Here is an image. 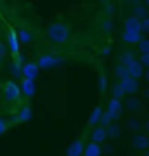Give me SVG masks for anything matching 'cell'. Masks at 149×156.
Listing matches in <instances>:
<instances>
[{
	"label": "cell",
	"mask_w": 149,
	"mask_h": 156,
	"mask_svg": "<svg viewBox=\"0 0 149 156\" xmlns=\"http://www.w3.org/2000/svg\"><path fill=\"white\" fill-rule=\"evenodd\" d=\"M106 132H108V137L109 139H116L120 135V127L116 123H111L109 127H106Z\"/></svg>",
	"instance_id": "obj_22"
},
{
	"label": "cell",
	"mask_w": 149,
	"mask_h": 156,
	"mask_svg": "<svg viewBox=\"0 0 149 156\" xmlns=\"http://www.w3.org/2000/svg\"><path fill=\"white\" fill-rule=\"evenodd\" d=\"M146 156H149V151H147V153H146Z\"/></svg>",
	"instance_id": "obj_41"
},
{
	"label": "cell",
	"mask_w": 149,
	"mask_h": 156,
	"mask_svg": "<svg viewBox=\"0 0 149 156\" xmlns=\"http://www.w3.org/2000/svg\"><path fill=\"white\" fill-rule=\"evenodd\" d=\"M106 139H108L106 128L102 127V125H95V127L92 128V132H90V140L95 142V144H102Z\"/></svg>",
	"instance_id": "obj_9"
},
{
	"label": "cell",
	"mask_w": 149,
	"mask_h": 156,
	"mask_svg": "<svg viewBox=\"0 0 149 156\" xmlns=\"http://www.w3.org/2000/svg\"><path fill=\"white\" fill-rule=\"evenodd\" d=\"M102 154V149H101V144H95L90 140V144L85 146L83 149V156H101Z\"/></svg>",
	"instance_id": "obj_16"
},
{
	"label": "cell",
	"mask_w": 149,
	"mask_h": 156,
	"mask_svg": "<svg viewBox=\"0 0 149 156\" xmlns=\"http://www.w3.org/2000/svg\"><path fill=\"white\" fill-rule=\"evenodd\" d=\"M140 26H142V33H149V16L140 19Z\"/></svg>",
	"instance_id": "obj_30"
},
{
	"label": "cell",
	"mask_w": 149,
	"mask_h": 156,
	"mask_svg": "<svg viewBox=\"0 0 149 156\" xmlns=\"http://www.w3.org/2000/svg\"><path fill=\"white\" fill-rule=\"evenodd\" d=\"M132 16H133V17H137V19H144V17H147V7L142 5V4H137V5H133Z\"/></svg>",
	"instance_id": "obj_20"
},
{
	"label": "cell",
	"mask_w": 149,
	"mask_h": 156,
	"mask_svg": "<svg viewBox=\"0 0 149 156\" xmlns=\"http://www.w3.org/2000/svg\"><path fill=\"white\" fill-rule=\"evenodd\" d=\"M111 92H113V97L115 99H123V95H125V92H123V89L120 87V83H116L113 89H111Z\"/></svg>",
	"instance_id": "obj_26"
},
{
	"label": "cell",
	"mask_w": 149,
	"mask_h": 156,
	"mask_svg": "<svg viewBox=\"0 0 149 156\" xmlns=\"http://www.w3.org/2000/svg\"><path fill=\"white\" fill-rule=\"evenodd\" d=\"M83 149H85V137H78L68 146L66 156H83Z\"/></svg>",
	"instance_id": "obj_6"
},
{
	"label": "cell",
	"mask_w": 149,
	"mask_h": 156,
	"mask_svg": "<svg viewBox=\"0 0 149 156\" xmlns=\"http://www.w3.org/2000/svg\"><path fill=\"white\" fill-rule=\"evenodd\" d=\"M133 147L137 151H146L149 147V137L146 134H139L133 139Z\"/></svg>",
	"instance_id": "obj_14"
},
{
	"label": "cell",
	"mask_w": 149,
	"mask_h": 156,
	"mask_svg": "<svg viewBox=\"0 0 149 156\" xmlns=\"http://www.w3.org/2000/svg\"><path fill=\"white\" fill-rule=\"evenodd\" d=\"M104 12H106V14H109V17H111V14H113V5H111V4H106V5H104Z\"/></svg>",
	"instance_id": "obj_34"
},
{
	"label": "cell",
	"mask_w": 149,
	"mask_h": 156,
	"mask_svg": "<svg viewBox=\"0 0 149 156\" xmlns=\"http://www.w3.org/2000/svg\"><path fill=\"white\" fill-rule=\"evenodd\" d=\"M47 38L55 45H64L71 40V28L62 21L50 23L47 26Z\"/></svg>",
	"instance_id": "obj_1"
},
{
	"label": "cell",
	"mask_w": 149,
	"mask_h": 156,
	"mask_svg": "<svg viewBox=\"0 0 149 156\" xmlns=\"http://www.w3.org/2000/svg\"><path fill=\"white\" fill-rule=\"evenodd\" d=\"M115 75L120 78V80H122V78H125V76H128L127 66H123V64H118V66L115 68Z\"/></svg>",
	"instance_id": "obj_24"
},
{
	"label": "cell",
	"mask_w": 149,
	"mask_h": 156,
	"mask_svg": "<svg viewBox=\"0 0 149 156\" xmlns=\"http://www.w3.org/2000/svg\"><path fill=\"white\" fill-rule=\"evenodd\" d=\"M127 71H128V76H132V78H140L144 75V66L140 64V61H132L130 64L127 66Z\"/></svg>",
	"instance_id": "obj_11"
},
{
	"label": "cell",
	"mask_w": 149,
	"mask_h": 156,
	"mask_svg": "<svg viewBox=\"0 0 149 156\" xmlns=\"http://www.w3.org/2000/svg\"><path fill=\"white\" fill-rule=\"evenodd\" d=\"M17 38H19V44H30L31 42V31L28 28H19L17 30Z\"/></svg>",
	"instance_id": "obj_21"
},
{
	"label": "cell",
	"mask_w": 149,
	"mask_h": 156,
	"mask_svg": "<svg viewBox=\"0 0 149 156\" xmlns=\"http://www.w3.org/2000/svg\"><path fill=\"white\" fill-rule=\"evenodd\" d=\"M30 118H31V108L30 106H23L21 111L17 113L16 120H14L12 123H24V122H28Z\"/></svg>",
	"instance_id": "obj_17"
},
{
	"label": "cell",
	"mask_w": 149,
	"mask_h": 156,
	"mask_svg": "<svg viewBox=\"0 0 149 156\" xmlns=\"http://www.w3.org/2000/svg\"><path fill=\"white\" fill-rule=\"evenodd\" d=\"M9 125H11V123L7 122V120H0V135H2L7 128H9Z\"/></svg>",
	"instance_id": "obj_32"
},
{
	"label": "cell",
	"mask_w": 149,
	"mask_h": 156,
	"mask_svg": "<svg viewBox=\"0 0 149 156\" xmlns=\"http://www.w3.org/2000/svg\"><path fill=\"white\" fill-rule=\"evenodd\" d=\"M113 122H115V120H113V116H111V115H109L108 111H104V113H102V116H101V122H99V123L106 128V127H109V125H111Z\"/></svg>",
	"instance_id": "obj_23"
},
{
	"label": "cell",
	"mask_w": 149,
	"mask_h": 156,
	"mask_svg": "<svg viewBox=\"0 0 149 156\" xmlns=\"http://www.w3.org/2000/svg\"><path fill=\"white\" fill-rule=\"evenodd\" d=\"M123 26H125V31H142V26H140V19L137 17H127L125 23H123Z\"/></svg>",
	"instance_id": "obj_13"
},
{
	"label": "cell",
	"mask_w": 149,
	"mask_h": 156,
	"mask_svg": "<svg viewBox=\"0 0 149 156\" xmlns=\"http://www.w3.org/2000/svg\"><path fill=\"white\" fill-rule=\"evenodd\" d=\"M142 38H144L142 31H123L122 35V40L128 45H137Z\"/></svg>",
	"instance_id": "obj_10"
},
{
	"label": "cell",
	"mask_w": 149,
	"mask_h": 156,
	"mask_svg": "<svg viewBox=\"0 0 149 156\" xmlns=\"http://www.w3.org/2000/svg\"><path fill=\"white\" fill-rule=\"evenodd\" d=\"M2 94L7 102H19L21 101V87L14 80H9L2 85Z\"/></svg>",
	"instance_id": "obj_2"
},
{
	"label": "cell",
	"mask_w": 149,
	"mask_h": 156,
	"mask_svg": "<svg viewBox=\"0 0 149 156\" xmlns=\"http://www.w3.org/2000/svg\"><path fill=\"white\" fill-rule=\"evenodd\" d=\"M106 111L113 116V120H118V118H120V115H122V111H123V102L120 99L111 97V99L108 101V109H106Z\"/></svg>",
	"instance_id": "obj_7"
},
{
	"label": "cell",
	"mask_w": 149,
	"mask_h": 156,
	"mask_svg": "<svg viewBox=\"0 0 149 156\" xmlns=\"http://www.w3.org/2000/svg\"><path fill=\"white\" fill-rule=\"evenodd\" d=\"M144 128H146V132H147V134H149V120H147V122H146V123H144Z\"/></svg>",
	"instance_id": "obj_36"
},
{
	"label": "cell",
	"mask_w": 149,
	"mask_h": 156,
	"mask_svg": "<svg viewBox=\"0 0 149 156\" xmlns=\"http://www.w3.org/2000/svg\"><path fill=\"white\" fill-rule=\"evenodd\" d=\"M120 87L123 89V92H125V95L127 94H137L139 89H140V85H139V80L137 78H132V76H125L120 80Z\"/></svg>",
	"instance_id": "obj_4"
},
{
	"label": "cell",
	"mask_w": 149,
	"mask_h": 156,
	"mask_svg": "<svg viewBox=\"0 0 149 156\" xmlns=\"http://www.w3.org/2000/svg\"><path fill=\"white\" fill-rule=\"evenodd\" d=\"M140 54H149V38H142L140 42L137 44Z\"/></svg>",
	"instance_id": "obj_25"
},
{
	"label": "cell",
	"mask_w": 149,
	"mask_h": 156,
	"mask_svg": "<svg viewBox=\"0 0 149 156\" xmlns=\"http://www.w3.org/2000/svg\"><path fill=\"white\" fill-rule=\"evenodd\" d=\"M137 57H135V54L133 52H130V50H125V52H122L120 56H118V64H123V66H128L132 61H135Z\"/></svg>",
	"instance_id": "obj_18"
},
{
	"label": "cell",
	"mask_w": 149,
	"mask_h": 156,
	"mask_svg": "<svg viewBox=\"0 0 149 156\" xmlns=\"http://www.w3.org/2000/svg\"><path fill=\"white\" fill-rule=\"evenodd\" d=\"M99 90H101V94H104L108 90V80H106V75H102V73L99 75Z\"/></svg>",
	"instance_id": "obj_28"
},
{
	"label": "cell",
	"mask_w": 149,
	"mask_h": 156,
	"mask_svg": "<svg viewBox=\"0 0 149 156\" xmlns=\"http://www.w3.org/2000/svg\"><path fill=\"white\" fill-rule=\"evenodd\" d=\"M102 113H104V111H102V108H101V106H95L94 109L90 111V116H88V127L94 128L95 125L101 122V116H102Z\"/></svg>",
	"instance_id": "obj_15"
},
{
	"label": "cell",
	"mask_w": 149,
	"mask_h": 156,
	"mask_svg": "<svg viewBox=\"0 0 149 156\" xmlns=\"http://www.w3.org/2000/svg\"><path fill=\"white\" fill-rule=\"evenodd\" d=\"M109 52H111V47H109V45H106L104 49L101 50V54H102V56H108V54H109Z\"/></svg>",
	"instance_id": "obj_35"
},
{
	"label": "cell",
	"mask_w": 149,
	"mask_h": 156,
	"mask_svg": "<svg viewBox=\"0 0 149 156\" xmlns=\"http://www.w3.org/2000/svg\"><path fill=\"white\" fill-rule=\"evenodd\" d=\"M127 106H128V109H132V111H135V109H140V108H142V102H140V101L139 99H130L127 102Z\"/></svg>",
	"instance_id": "obj_27"
},
{
	"label": "cell",
	"mask_w": 149,
	"mask_h": 156,
	"mask_svg": "<svg viewBox=\"0 0 149 156\" xmlns=\"http://www.w3.org/2000/svg\"><path fill=\"white\" fill-rule=\"evenodd\" d=\"M19 87H21V94L26 95V97H31V95H35V92H37V89H35V80L23 78Z\"/></svg>",
	"instance_id": "obj_12"
},
{
	"label": "cell",
	"mask_w": 149,
	"mask_h": 156,
	"mask_svg": "<svg viewBox=\"0 0 149 156\" xmlns=\"http://www.w3.org/2000/svg\"><path fill=\"white\" fill-rule=\"evenodd\" d=\"M146 80H147V82H149V71L146 73Z\"/></svg>",
	"instance_id": "obj_38"
},
{
	"label": "cell",
	"mask_w": 149,
	"mask_h": 156,
	"mask_svg": "<svg viewBox=\"0 0 149 156\" xmlns=\"http://www.w3.org/2000/svg\"><path fill=\"white\" fill-rule=\"evenodd\" d=\"M139 61H140V64H142V66H147L149 68V54H140Z\"/></svg>",
	"instance_id": "obj_31"
},
{
	"label": "cell",
	"mask_w": 149,
	"mask_h": 156,
	"mask_svg": "<svg viewBox=\"0 0 149 156\" xmlns=\"http://www.w3.org/2000/svg\"><path fill=\"white\" fill-rule=\"evenodd\" d=\"M99 2H104V4H108V2H109V0H99Z\"/></svg>",
	"instance_id": "obj_40"
},
{
	"label": "cell",
	"mask_w": 149,
	"mask_h": 156,
	"mask_svg": "<svg viewBox=\"0 0 149 156\" xmlns=\"http://www.w3.org/2000/svg\"><path fill=\"white\" fill-rule=\"evenodd\" d=\"M144 94H146V97H149V89L146 90V92H144Z\"/></svg>",
	"instance_id": "obj_37"
},
{
	"label": "cell",
	"mask_w": 149,
	"mask_h": 156,
	"mask_svg": "<svg viewBox=\"0 0 149 156\" xmlns=\"http://www.w3.org/2000/svg\"><path fill=\"white\" fill-rule=\"evenodd\" d=\"M7 45L12 56H19V38H17V31L14 28L7 30Z\"/></svg>",
	"instance_id": "obj_5"
},
{
	"label": "cell",
	"mask_w": 149,
	"mask_h": 156,
	"mask_svg": "<svg viewBox=\"0 0 149 156\" xmlns=\"http://www.w3.org/2000/svg\"><path fill=\"white\" fill-rule=\"evenodd\" d=\"M5 59H7V47H5V44L0 40V64H4Z\"/></svg>",
	"instance_id": "obj_29"
},
{
	"label": "cell",
	"mask_w": 149,
	"mask_h": 156,
	"mask_svg": "<svg viewBox=\"0 0 149 156\" xmlns=\"http://www.w3.org/2000/svg\"><path fill=\"white\" fill-rule=\"evenodd\" d=\"M102 30H104V33H111V21H109V19H106V21H104Z\"/></svg>",
	"instance_id": "obj_33"
},
{
	"label": "cell",
	"mask_w": 149,
	"mask_h": 156,
	"mask_svg": "<svg viewBox=\"0 0 149 156\" xmlns=\"http://www.w3.org/2000/svg\"><path fill=\"white\" fill-rule=\"evenodd\" d=\"M146 7H147V9H149V0H146Z\"/></svg>",
	"instance_id": "obj_39"
},
{
	"label": "cell",
	"mask_w": 149,
	"mask_h": 156,
	"mask_svg": "<svg viewBox=\"0 0 149 156\" xmlns=\"http://www.w3.org/2000/svg\"><path fill=\"white\" fill-rule=\"evenodd\" d=\"M64 61L61 56H57V54H50V52H47V54H42V56L37 59V64H38L40 69H50V68H55L59 66L61 62Z\"/></svg>",
	"instance_id": "obj_3"
},
{
	"label": "cell",
	"mask_w": 149,
	"mask_h": 156,
	"mask_svg": "<svg viewBox=\"0 0 149 156\" xmlns=\"http://www.w3.org/2000/svg\"><path fill=\"white\" fill-rule=\"evenodd\" d=\"M21 69H23V59H21V54H19V56H14V59H12L11 71L14 76H19L21 75Z\"/></svg>",
	"instance_id": "obj_19"
},
{
	"label": "cell",
	"mask_w": 149,
	"mask_h": 156,
	"mask_svg": "<svg viewBox=\"0 0 149 156\" xmlns=\"http://www.w3.org/2000/svg\"><path fill=\"white\" fill-rule=\"evenodd\" d=\"M38 73H40V68H38L37 62H26V64H23V69H21L23 78L35 80V78L38 76Z\"/></svg>",
	"instance_id": "obj_8"
}]
</instances>
